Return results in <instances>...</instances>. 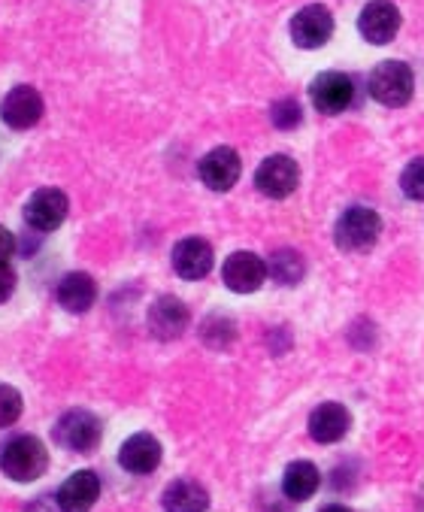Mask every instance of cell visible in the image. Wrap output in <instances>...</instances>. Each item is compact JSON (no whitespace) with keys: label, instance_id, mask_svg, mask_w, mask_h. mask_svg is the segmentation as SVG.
<instances>
[{"label":"cell","instance_id":"9a60e30c","mask_svg":"<svg viewBox=\"0 0 424 512\" xmlns=\"http://www.w3.org/2000/svg\"><path fill=\"white\" fill-rule=\"evenodd\" d=\"M55 497L64 512H88L100 497V479L94 470H79L58 488Z\"/></svg>","mask_w":424,"mask_h":512},{"label":"cell","instance_id":"83f0119b","mask_svg":"<svg viewBox=\"0 0 424 512\" xmlns=\"http://www.w3.org/2000/svg\"><path fill=\"white\" fill-rule=\"evenodd\" d=\"M318 512H352L349 506H343V503H328V506H322Z\"/></svg>","mask_w":424,"mask_h":512},{"label":"cell","instance_id":"3957f363","mask_svg":"<svg viewBox=\"0 0 424 512\" xmlns=\"http://www.w3.org/2000/svg\"><path fill=\"white\" fill-rule=\"evenodd\" d=\"M100 419L88 409H70L55 425V443L67 452H94L100 443Z\"/></svg>","mask_w":424,"mask_h":512},{"label":"cell","instance_id":"4fadbf2b","mask_svg":"<svg viewBox=\"0 0 424 512\" xmlns=\"http://www.w3.org/2000/svg\"><path fill=\"white\" fill-rule=\"evenodd\" d=\"M188 319H191L188 316V306L179 297H173V294H164V297H158L149 306V331L158 340H176V337H182L185 328H188Z\"/></svg>","mask_w":424,"mask_h":512},{"label":"cell","instance_id":"603a6c76","mask_svg":"<svg viewBox=\"0 0 424 512\" xmlns=\"http://www.w3.org/2000/svg\"><path fill=\"white\" fill-rule=\"evenodd\" d=\"M400 188L409 200H424V158H415L400 173Z\"/></svg>","mask_w":424,"mask_h":512},{"label":"cell","instance_id":"484cf974","mask_svg":"<svg viewBox=\"0 0 424 512\" xmlns=\"http://www.w3.org/2000/svg\"><path fill=\"white\" fill-rule=\"evenodd\" d=\"M13 252H16V237L0 225V264H7L13 258Z\"/></svg>","mask_w":424,"mask_h":512},{"label":"cell","instance_id":"52a82bcc","mask_svg":"<svg viewBox=\"0 0 424 512\" xmlns=\"http://www.w3.org/2000/svg\"><path fill=\"white\" fill-rule=\"evenodd\" d=\"M0 119L16 131H28L43 119V97L31 85H16L0 100Z\"/></svg>","mask_w":424,"mask_h":512},{"label":"cell","instance_id":"8992f818","mask_svg":"<svg viewBox=\"0 0 424 512\" xmlns=\"http://www.w3.org/2000/svg\"><path fill=\"white\" fill-rule=\"evenodd\" d=\"M331 34H334V16L322 4H309V7L297 10L294 19H291V40L300 49L325 46L331 40Z\"/></svg>","mask_w":424,"mask_h":512},{"label":"cell","instance_id":"7a4b0ae2","mask_svg":"<svg viewBox=\"0 0 424 512\" xmlns=\"http://www.w3.org/2000/svg\"><path fill=\"white\" fill-rule=\"evenodd\" d=\"M415 88V76L403 61H382L370 73V94L385 107H403L409 104Z\"/></svg>","mask_w":424,"mask_h":512},{"label":"cell","instance_id":"2e32d148","mask_svg":"<svg viewBox=\"0 0 424 512\" xmlns=\"http://www.w3.org/2000/svg\"><path fill=\"white\" fill-rule=\"evenodd\" d=\"M173 270L182 279H203L212 270V246L200 237L179 240L173 246Z\"/></svg>","mask_w":424,"mask_h":512},{"label":"cell","instance_id":"cb8c5ba5","mask_svg":"<svg viewBox=\"0 0 424 512\" xmlns=\"http://www.w3.org/2000/svg\"><path fill=\"white\" fill-rule=\"evenodd\" d=\"M22 416V394L13 385H0V428L16 425Z\"/></svg>","mask_w":424,"mask_h":512},{"label":"cell","instance_id":"ba28073f","mask_svg":"<svg viewBox=\"0 0 424 512\" xmlns=\"http://www.w3.org/2000/svg\"><path fill=\"white\" fill-rule=\"evenodd\" d=\"M200 179L206 188L212 191H231L243 173V161L240 155L231 149V146H219V149H212L200 158V167H197Z\"/></svg>","mask_w":424,"mask_h":512},{"label":"cell","instance_id":"4316f807","mask_svg":"<svg viewBox=\"0 0 424 512\" xmlns=\"http://www.w3.org/2000/svg\"><path fill=\"white\" fill-rule=\"evenodd\" d=\"M28 512H64V509H61L58 497H49V494H43V497H37V500L28 506Z\"/></svg>","mask_w":424,"mask_h":512},{"label":"cell","instance_id":"6da1fadb","mask_svg":"<svg viewBox=\"0 0 424 512\" xmlns=\"http://www.w3.org/2000/svg\"><path fill=\"white\" fill-rule=\"evenodd\" d=\"M46 467H49V452L31 434L13 437L4 449H0V470H4L13 482H34L46 473Z\"/></svg>","mask_w":424,"mask_h":512},{"label":"cell","instance_id":"7c38bea8","mask_svg":"<svg viewBox=\"0 0 424 512\" xmlns=\"http://www.w3.org/2000/svg\"><path fill=\"white\" fill-rule=\"evenodd\" d=\"M297 179H300V170H297L294 158H288V155H270L255 173L258 191L273 197V200L288 197L297 188Z\"/></svg>","mask_w":424,"mask_h":512},{"label":"cell","instance_id":"ac0fdd59","mask_svg":"<svg viewBox=\"0 0 424 512\" xmlns=\"http://www.w3.org/2000/svg\"><path fill=\"white\" fill-rule=\"evenodd\" d=\"M55 297L67 313H88L97 300V285L88 273H67L58 282Z\"/></svg>","mask_w":424,"mask_h":512},{"label":"cell","instance_id":"9c48e42d","mask_svg":"<svg viewBox=\"0 0 424 512\" xmlns=\"http://www.w3.org/2000/svg\"><path fill=\"white\" fill-rule=\"evenodd\" d=\"M67 210H70V200L64 191L58 188H40L37 194H31L28 207H25V222L34 228V231H55L64 225L67 219Z\"/></svg>","mask_w":424,"mask_h":512},{"label":"cell","instance_id":"e0dca14e","mask_svg":"<svg viewBox=\"0 0 424 512\" xmlns=\"http://www.w3.org/2000/svg\"><path fill=\"white\" fill-rule=\"evenodd\" d=\"M119 464L128 473L146 476V473L158 470V464H161V443L152 434H134L125 440V446L119 452Z\"/></svg>","mask_w":424,"mask_h":512},{"label":"cell","instance_id":"ffe728a7","mask_svg":"<svg viewBox=\"0 0 424 512\" xmlns=\"http://www.w3.org/2000/svg\"><path fill=\"white\" fill-rule=\"evenodd\" d=\"M318 467L312 461H294L285 467V476H282V491L288 500H309L315 491H318Z\"/></svg>","mask_w":424,"mask_h":512},{"label":"cell","instance_id":"277c9868","mask_svg":"<svg viewBox=\"0 0 424 512\" xmlns=\"http://www.w3.org/2000/svg\"><path fill=\"white\" fill-rule=\"evenodd\" d=\"M382 234V219L370 207H352L337 222V246L343 252H364Z\"/></svg>","mask_w":424,"mask_h":512},{"label":"cell","instance_id":"d6986e66","mask_svg":"<svg viewBox=\"0 0 424 512\" xmlns=\"http://www.w3.org/2000/svg\"><path fill=\"white\" fill-rule=\"evenodd\" d=\"M161 503L167 512H206L209 509V494L200 482L194 479H176L164 488Z\"/></svg>","mask_w":424,"mask_h":512},{"label":"cell","instance_id":"30bf717a","mask_svg":"<svg viewBox=\"0 0 424 512\" xmlns=\"http://www.w3.org/2000/svg\"><path fill=\"white\" fill-rule=\"evenodd\" d=\"M270 276L264 258H258L255 252H234L225 267H222V279L231 291L237 294H252L264 285V279Z\"/></svg>","mask_w":424,"mask_h":512},{"label":"cell","instance_id":"5bb4252c","mask_svg":"<svg viewBox=\"0 0 424 512\" xmlns=\"http://www.w3.org/2000/svg\"><path fill=\"white\" fill-rule=\"evenodd\" d=\"M352 428V416H349V409L343 403H322V406H315L312 409V416H309V437L315 443H337L349 434Z\"/></svg>","mask_w":424,"mask_h":512},{"label":"cell","instance_id":"5b68a950","mask_svg":"<svg viewBox=\"0 0 424 512\" xmlns=\"http://www.w3.org/2000/svg\"><path fill=\"white\" fill-rule=\"evenodd\" d=\"M309 97H312V107L318 113L340 116V113L349 110V104L355 100V82L340 70H328V73H322L312 82Z\"/></svg>","mask_w":424,"mask_h":512},{"label":"cell","instance_id":"d4e9b609","mask_svg":"<svg viewBox=\"0 0 424 512\" xmlns=\"http://www.w3.org/2000/svg\"><path fill=\"white\" fill-rule=\"evenodd\" d=\"M13 291H16V273L10 264H0V303L10 300Z\"/></svg>","mask_w":424,"mask_h":512},{"label":"cell","instance_id":"8fae6325","mask_svg":"<svg viewBox=\"0 0 424 512\" xmlns=\"http://www.w3.org/2000/svg\"><path fill=\"white\" fill-rule=\"evenodd\" d=\"M358 31L367 43L373 46H385L397 37L400 31V13L391 0H373V4L364 7L361 19H358Z\"/></svg>","mask_w":424,"mask_h":512},{"label":"cell","instance_id":"7402d4cb","mask_svg":"<svg viewBox=\"0 0 424 512\" xmlns=\"http://www.w3.org/2000/svg\"><path fill=\"white\" fill-rule=\"evenodd\" d=\"M270 119L279 131H294L300 122H303V107L297 104V100L285 97V100H276L273 110H270Z\"/></svg>","mask_w":424,"mask_h":512},{"label":"cell","instance_id":"44dd1931","mask_svg":"<svg viewBox=\"0 0 424 512\" xmlns=\"http://www.w3.org/2000/svg\"><path fill=\"white\" fill-rule=\"evenodd\" d=\"M267 270H270V276H273L276 282H282V285H297V282L303 279V273H306V264H303L300 252H294V249H279V252L270 258Z\"/></svg>","mask_w":424,"mask_h":512}]
</instances>
